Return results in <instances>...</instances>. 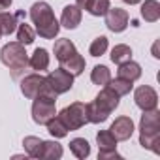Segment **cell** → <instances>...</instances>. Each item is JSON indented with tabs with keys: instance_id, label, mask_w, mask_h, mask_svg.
Masks as SVG:
<instances>
[{
	"instance_id": "1",
	"label": "cell",
	"mask_w": 160,
	"mask_h": 160,
	"mask_svg": "<svg viewBox=\"0 0 160 160\" xmlns=\"http://www.w3.org/2000/svg\"><path fill=\"white\" fill-rule=\"evenodd\" d=\"M28 17L30 21L36 25V34H40V38L43 40H55L60 32V23L57 21L55 17V12L53 8L40 0V2H34L30 6V12H28Z\"/></svg>"
},
{
	"instance_id": "2",
	"label": "cell",
	"mask_w": 160,
	"mask_h": 160,
	"mask_svg": "<svg viewBox=\"0 0 160 160\" xmlns=\"http://www.w3.org/2000/svg\"><path fill=\"white\" fill-rule=\"evenodd\" d=\"M158 143H160V111L158 109L143 111L139 119V145L143 149L160 154Z\"/></svg>"
},
{
	"instance_id": "3",
	"label": "cell",
	"mask_w": 160,
	"mask_h": 160,
	"mask_svg": "<svg viewBox=\"0 0 160 160\" xmlns=\"http://www.w3.org/2000/svg\"><path fill=\"white\" fill-rule=\"evenodd\" d=\"M0 60L6 68L12 70L13 77H19V73L28 68V55L25 51V45L19 42H10L0 49Z\"/></svg>"
},
{
	"instance_id": "4",
	"label": "cell",
	"mask_w": 160,
	"mask_h": 160,
	"mask_svg": "<svg viewBox=\"0 0 160 160\" xmlns=\"http://www.w3.org/2000/svg\"><path fill=\"white\" fill-rule=\"evenodd\" d=\"M62 122L66 124V128L72 132V130H79L87 124V104L83 102H73L70 106H66L62 111L57 113Z\"/></svg>"
},
{
	"instance_id": "5",
	"label": "cell",
	"mask_w": 160,
	"mask_h": 160,
	"mask_svg": "<svg viewBox=\"0 0 160 160\" xmlns=\"http://www.w3.org/2000/svg\"><path fill=\"white\" fill-rule=\"evenodd\" d=\"M57 102L53 100H43V98H34L32 102V121L40 126H45L55 115H57Z\"/></svg>"
},
{
	"instance_id": "6",
	"label": "cell",
	"mask_w": 160,
	"mask_h": 160,
	"mask_svg": "<svg viewBox=\"0 0 160 160\" xmlns=\"http://www.w3.org/2000/svg\"><path fill=\"white\" fill-rule=\"evenodd\" d=\"M45 79L57 94H64V92L72 91V87H73V75L70 72H66L64 68H57V70L49 72V75Z\"/></svg>"
},
{
	"instance_id": "7",
	"label": "cell",
	"mask_w": 160,
	"mask_h": 160,
	"mask_svg": "<svg viewBox=\"0 0 160 160\" xmlns=\"http://www.w3.org/2000/svg\"><path fill=\"white\" fill-rule=\"evenodd\" d=\"M45 87H47V79L42 73H30V75L23 77V81H21V92L28 100L38 98Z\"/></svg>"
},
{
	"instance_id": "8",
	"label": "cell",
	"mask_w": 160,
	"mask_h": 160,
	"mask_svg": "<svg viewBox=\"0 0 160 160\" xmlns=\"http://www.w3.org/2000/svg\"><path fill=\"white\" fill-rule=\"evenodd\" d=\"M104 17H106V27H108L111 32H115V34L124 32V30L128 28L130 15H128V12L122 10V8H109Z\"/></svg>"
},
{
	"instance_id": "9",
	"label": "cell",
	"mask_w": 160,
	"mask_h": 160,
	"mask_svg": "<svg viewBox=\"0 0 160 160\" xmlns=\"http://www.w3.org/2000/svg\"><path fill=\"white\" fill-rule=\"evenodd\" d=\"M134 102L141 111H149V109H156L158 106V94L152 87L149 85H141L134 91Z\"/></svg>"
},
{
	"instance_id": "10",
	"label": "cell",
	"mask_w": 160,
	"mask_h": 160,
	"mask_svg": "<svg viewBox=\"0 0 160 160\" xmlns=\"http://www.w3.org/2000/svg\"><path fill=\"white\" fill-rule=\"evenodd\" d=\"M109 130H111V134L117 138V141H126V139L132 138V134H134L136 128H134V121H132L130 117L122 115V117H117V119L111 122Z\"/></svg>"
},
{
	"instance_id": "11",
	"label": "cell",
	"mask_w": 160,
	"mask_h": 160,
	"mask_svg": "<svg viewBox=\"0 0 160 160\" xmlns=\"http://www.w3.org/2000/svg\"><path fill=\"white\" fill-rule=\"evenodd\" d=\"M81 19H83V10L75 6V4H68L64 6L62 10V15H60V25L68 30H73L81 25Z\"/></svg>"
},
{
	"instance_id": "12",
	"label": "cell",
	"mask_w": 160,
	"mask_h": 160,
	"mask_svg": "<svg viewBox=\"0 0 160 160\" xmlns=\"http://www.w3.org/2000/svg\"><path fill=\"white\" fill-rule=\"evenodd\" d=\"M94 102H96L98 106H102L104 109H108L109 113H113V111L119 108V104H121V96H117L109 87H104V89L96 94Z\"/></svg>"
},
{
	"instance_id": "13",
	"label": "cell",
	"mask_w": 160,
	"mask_h": 160,
	"mask_svg": "<svg viewBox=\"0 0 160 160\" xmlns=\"http://www.w3.org/2000/svg\"><path fill=\"white\" fill-rule=\"evenodd\" d=\"M141 66L138 64V62H134L132 58L130 60H126V62H122V64H119V70H117V77H122V79H128V81H138V79L141 77Z\"/></svg>"
},
{
	"instance_id": "14",
	"label": "cell",
	"mask_w": 160,
	"mask_h": 160,
	"mask_svg": "<svg viewBox=\"0 0 160 160\" xmlns=\"http://www.w3.org/2000/svg\"><path fill=\"white\" fill-rule=\"evenodd\" d=\"M53 53H55V58H57L58 62H64V60L70 58L73 53H77V49H75V45H73L72 40H68V38H60V40L55 42Z\"/></svg>"
},
{
	"instance_id": "15",
	"label": "cell",
	"mask_w": 160,
	"mask_h": 160,
	"mask_svg": "<svg viewBox=\"0 0 160 160\" xmlns=\"http://www.w3.org/2000/svg\"><path fill=\"white\" fill-rule=\"evenodd\" d=\"M49 60H51L49 51H47L45 47H38V49L30 55V58H28V66H30L32 70H36V72H43V70L49 68Z\"/></svg>"
},
{
	"instance_id": "16",
	"label": "cell",
	"mask_w": 160,
	"mask_h": 160,
	"mask_svg": "<svg viewBox=\"0 0 160 160\" xmlns=\"http://www.w3.org/2000/svg\"><path fill=\"white\" fill-rule=\"evenodd\" d=\"M85 58L79 55V53H73L70 58H66L64 62H60V68H64L66 72H70L73 77H77V75H81L83 72H85Z\"/></svg>"
},
{
	"instance_id": "17",
	"label": "cell",
	"mask_w": 160,
	"mask_h": 160,
	"mask_svg": "<svg viewBox=\"0 0 160 160\" xmlns=\"http://www.w3.org/2000/svg\"><path fill=\"white\" fill-rule=\"evenodd\" d=\"M109 111L104 109L102 106H98L96 102H91L87 104V122H92V124H102L109 119Z\"/></svg>"
},
{
	"instance_id": "18",
	"label": "cell",
	"mask_w": 160,
	"mask_h": 160,
	"mask_svg": "<svg viewBox=\"0 0 160 160\" xmlns=\"http://www.w3.org/2000/svg\"><path fill=\"white\" fill-rule=\"evenodd\" d=\"M62 145L58 141H42V149H40V156L38 158H43V160H58L62 158Z\"/></svg>"
},
{
	"instance_id": "19",
	"label": "cell",
	"mask_w": 160,
	"mask_h": 160,
	"mask_svg": "<svg viewBox=\"0 0 160 160\" xmlns=\"http://www.w3.org/2000/svg\"><path fill=\"white\" fill-rule=\"evenodd\" d=\"M141 17L147 23H156L160 19V2L158 0H145V2H141Z\"/></svg>"
},
{
	"instance_id": "20",
	"label": "cell",
	"mask_w": 160,
	"mask_h": 160,
	"mask_svg": "<svg viewBox=\"0 0 160 160\" xmlns=\"http://www.w3.org/2000/svg\"><path fill=\"white\" fill-rule=\"evenodd\" d=\"M70 151H72V154H73L75 158L85 160V158L91 154V145H89V141H87L85 138H73V139L70 141Z\"/></svg>"
},
{
	"instance_id": "21",
	"label": "cell",
	"mask_w": 160,
	"mask_h": 160,
	"mask_svg": "<svg viewBox=\"0 0 160 160\" xmlns=\"http://www.w3.org/2000/svg\"><path fill=\"white\" fill-rule=\"evenodd\" d=\"M21 13H17V15H13V13H10V12H0V30H2V36H10V34H13L15 32V28H17V17H19Z\"/></svg>"
},
{
	"instance_id": "22",
	"label": "cell",
	"mask_w": 160,
	"mask_h": 160,
	"mask_svg": "<svg viewBox=\"0 0 160 160\" xmlns=\"http://www.w3.org/2000/svg\"><path fill=\"white\" fill-rule=\"evenodd\" d=\"M109 79H111V72H109L108 66L98 64V66L92 68V72H91V81H92L94 85H98V87H106V85L109 83Z\"/></svg>"
},
{
	"instance_id": "23",
	"label": "cell",
	"mask_w": 160,
	"mask_h": 160,
	"mask_svg": "<svg viewBox=\"0 0 160 160\" xmlns=\"http://www.w3.org/2000/svg\"><path fill=\"white\" fill-rule=\"evenodd\" d=\"M45 126H47V132H49L55 139H62V138H66V136H68V132H70L58 115H55V117L45 124Z\"/></svg>"
},
{
	"instance_id": "24",
	"label": "cell",
	"mask_w": 160,
	"mask_h": 160,
	"mask_svg": "<svg viewBox=\"0 0 160 160\" xmlns=\"http://www.w3.org/2000/svg\"><path fill=\"white\" fill-rule=\"evenodd\" d=\"M96 143L100 151H113L117 149V138L111 134V130H100L96 134Z\"/></svg>"
},
{
	"instance_id": "25",
	"label": "cell",
	"mask_w": 160,
	"mask_h": 160,
	"mask_svg": "<svg viewBox=\"0 0 160 160\" xmlns=\"http://www.w3.org/2000/svg\"><path fill=\"white\" fill-rule=\"evenodd\" d=\"M106 87H109V89H111L117 96H126V94H130V91L134 89L132 81H128V79H122V77L109 79V83H108Z\"/></svg>"
},
{
	"instance_id": "26",
	"label": "cell",
	"mask_w": 160,
	"mask_h": 160,
	"mask_svg": "<svg viewBox=\"0 0 160 160\" xmlns=\"http://www.w3.org/2000/svg\"><path fill=\"white\" fill-rule=\"evenodd\" d=\"M15 30H17V42L23 43L25 47L30 45V43L34 42V38H36V30H34L30 25H27V23H19Z\"/></svg>"
},
{
	"instance_id": "27",
	"label": "cell",
	"mask_w": 160,
	"mask_h": 160,
	"mask_svg": "<svg viewBox=\"0 0 160 160\" xmlns=\"http://www.w3.org/2000/svg\"><path fill=\"white\" fill-rule=\"evenodd\" d=\"M130 58H132V49H130V45L119 43V45H115V47L111 49V62H115L117 66L122 64V62H126V60H130Z\"/></svg>"
},
{
	"instance_id": "28",
	"label": "cell",
	"mask_w": 160,
	"mask_h": 160,
	"mask_svg": "<svg viewBox=\"0 0 160 160\" xmlns=\"http://www.w3.org/2000/svg\"><path fill=\"white\" fill-rule=\"evenodd\" d=\"M109 8H111L109 0H89L87 6H85V12H89L94 17H104Z\"/></svg>"
},
{
	"instance_id": "29",
	"label": "cell",
	"mask_w": 160,
	"mask_h": 160,
	"mask_svg": "<svg viewBox=\"0 0 160 160\" xmlns=\"http://www.w3.org/2000/svg\"><path fill=\"white\" fill-rule=\"evenodd\" d=\"M42 141H43V139H40V138H36V136H27V138L23 139V147H25V151H27V154H28L30 158H38V156H40Z\"/></svg>"
},
{
	"instance_id": "30",
	"label": "cell",
	"mask_w": 160,
	"mask_h": 160,
	"mask_svg": "<svg viewBox=\"0 0 160 160\" xmlns=\"http://www.w3.org/2000/svg\"><path fill=\"white\" fill-rule=\"evenodd\" d=\"M108 47H109V40H108L106 36H98V38H94V40L91 42L89 53H91L92 57H102V55H106Z\"/></svg>"
},
{
	"instance_id": "31",
	"label": "cell",
	"mask_w": 160,
	"mask_h": 160,
	"mask_svg": "<svg viewBox=\"0 0 160 160\" xmlns=\"http://www.w3.org/2000/svg\"><path fill=\"white\" fill-rule=\"evenodd\" d=\"M98 158H100V160H109V158H117V160H121L122 156L117 152V149H113V151H98Z\"/></svg>"
},
{
	"instance_id": "32",
	"label": "cell",
	"mask_w": 160,
	"mask_h": 160,
	"mask_svg": "<svg viewBox=\"0 0 160 160\" xmlns=\"http://www.w3.org/2000/svg\"><path fill=\"white\" fill-rule=\"evenodd\" d=\"M12 4H13V0H0V12L8 10V8H10Z\"/></svg>"
},
{
	"instance_id": "33",
	"label": "cell",
	"mask_w": 160,
	"mask_h": 160,
	"mask_svg": "<svg viewBox=\"0 0 160 160\" xmlns=\"http://www.w3.org/2000/svg\"><path fill=\"white\" fill-rule=\"evenodd\" d=\"M87 2H89V0H75V6H79V8H81V10H85Z\"/></svg>"
},
{
	"instance_id": "34",
	"label": "cell",
	"mask_w": 160,
	"mask_h": 160,
	"mask_svg": "<svg viewBox=\"0 0 160 160\" xmlns=\"http://www.w3.org/2000/svg\"><path fill=\"white\" fill-rule=\"evenodd\" d=\"M124 4H130V6H136V4H139V2H143V0H122Z\"/></svg>"
},
{
	"instance_id": "35",
	"label": "cell",
	"mask_w": 160,
	"mask_h": 160,
	"mask_svg": "<svg viewBox=\"0 0 160 160\" xmlns=\"http://www.w3.org/2000/svg\"><path fill=\"white\" fill-rule=\"evenodd\" d=\"M0 38H2V30H0Z\"/></svg>"
}]
</instances>
